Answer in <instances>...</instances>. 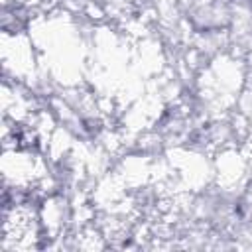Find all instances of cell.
Wrapping results in <instances>:
<instances>
[{
	"label": "cell",
	"instance_id": "obj_1",
	"mask_svg": "<svg viewBox=\"0 0 252 252\" xmlns=\"http://www.w3.org/2000/svg\"><path fill=\"white\" fill-rule=\"evenodd\" d=\"M250 2H252V0H250Z\"/></svg>",
	"mask_w": 252,
	"mask_h": 252
}]
</instances>
